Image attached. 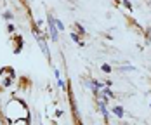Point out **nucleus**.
<instances>
[{"instance_id": "nucleus-1", "label": "nucleus", "mask_w": 151, "mask_h": 125, "mask_svg": "<svg viewBox=\"0 0 151 125\" xmlns=\"http://www.w3.org/2000/svg\"><path fill=\"white\" fill-rule=\"evenodd\" d=\"M54 19H56L54 16L50 14V12H47V30H49V37H50V40H52L54 44H58V42H59V33L61 31L58 30Z\"/></svg>"}, {"instance_id": "nucleus-5", "label": "nucleus", "mask_w": 151, "mask_h": 125, "mask_svg": "<svg viewBox=\"0 0 151 125\" xmlns=\"http://www.w3.org/2000/svg\"><path fill=\"white\" fill-rule=\"evenodd\" d=\"M70 37H71V40H73V42H76L78 45H82V47L85 45V44L82 42V38H80V35H78L76 31H71V33H70Z\"/></svg>"}, {"instance_id": "nucleus-13", "label": "nucleus", "mask_w": 151, "mask_h": 125, "mask_svg": "<svg viewBox=\"0 0 151 125\" xmlns=\"http://www.w3.org/2000/svg\"><path fill=\"white\" fill-rule=\"evenodd\" d=\"M58 87H59V89H63V91L66 89V85H64V80H61V77L58 78Z\"/></svg>"}, {"instance_id": "nucleus-8", "label": "nucleus", "mask_w": 151, "mask_h": 125, "mask_svg": "<svg viewBox=\"0 0 151 125\" xmlns=\"http://www.w3.org/2000/svg\"><path fill=\"white\" fill-rule=\"evenodd\" d=\"M101 71H103V73H111V71H113V68H111V64L104 63V64L101 66Z\"/></svg>"}, {"instance_id": "nucleus-2", "label": "nucleus", "mask_w": 151, "mask_h": 125, "mask_svg": "<svg viewBox=\"0 0 151 125\" xmlns=\"http://www.w3.org/2000/svg\"><path fill=\"white\" fill-rule=\"evenodd\" d=\"M37 44H38V47H40V50L44 52L45 59H47V61H50V49H49V45H47V42H45V37L42 35V37L37 40Z\"/></svg>"}, {"instance_id": "nucleus-10", "label": "nucleus", "mask_w": 151, "mask_h": 125, "mask_svg": "<svg viewBox=\"0 0 151 125\" xmlns=\"http://www.w3.org/2000/svg\"><path fill=\"white\" fill-rule=\"evenodd\" d=\"M54 21H56V26H58V30H59V31H64V30H66V28H64V23L61 21L59 17H56Z\"/></svg>"}, {"instance_id": "nucleus-17", "label": "nucleus", "mask_w": 151, "mask_h": 125, "mask_svg": "<svg viewBox=\"0 0 151 125\" xmlns=\"http://www.w3.org/2000/svg\"><path fill=\"white\" fill-rule=\"evenodd\" d=\"M148 5H150V7H151V0H148Z\"/></svg>"}, {"instance_id": "nucleus-4", "label": "nucleus", "mask_w": 151, "mask_h": 125, "mask_svg": "<svg viewBox=\"0 0 151 125\" xmlns=\"http://www.w3.org/2000/svg\"><path fill=\"white\" fill-rule=\"evenodd\" d=\"M111 111H113V115H115L116 118H123V116H125V109H123V106H115Z\"/></svg>"}, {"instance_id": "nucleus-18", "label": "nucleus", "mask_w": 151, "mask_h": 125, "mask_svg": "<svg viewBox=\"0 0 151 125\" xmlns=\"http://www.w3.org/2000/svg\"><path fill=\"white\" fill-rule=\"evenodd\" d=\"M150 108H151V101H150Z\"/></svg>"}, {"instance_id": "nucleus-16", "label": "nucleus", "mask_w": 151, "mask_h": 125, "mask_svg": "<svg viewBox=\"0 0 151 125\" xmlns=\"http://www.w3.org/2000/svg\"><path fill=\"white\" fill-rule=\"evenodd\" d=\"M4 85L9 87V85H11V78H5V80H4Z\"/></svg>"}, {"instance_id": "nucleus-12", "label": "nucleus", "mask_w": 151, "mask_h": 125, "mask_svg": "<svg viewBox=\"0 0 151 125\" xmlns=\"http://www.w3.org/2000/svg\"><path fill=\"white\" fill-rule=\"evenodd\" d=\"M2 16H4V19H5V21H12V17H14V16H12V12H9V11H5Z\"/></svg>"}, {"instance_id": "nucleus-11", "label": "nucleus", "mask_w": 151, "mask_h": 125, "mask_svg": "<svg viewBox=\"0 0 151 125\" xmlns=\"http://www.w3.org/2000/svg\"><path fill=\"white\" fill-rule=\"evenodd\" d=\"M75 28H76V33H78V35H85V28H83L80 23H75Z\"/></svg>"}, {"instance_id": "nucleus-15", "label": "nucleus", "mask_w": 151, "mask_h": 125, "mask_svg": "<svg viewBox=\"0 0 151 125\" xmlns=\"http://www.w3.org/2000/svg\"><path fill=\"white\" fill-rule=\"evenodd\" d=\"M123 5H125L129 11H132V5H130V2H129V0H123Z\"/></svg>"}, {"instance_id": "nucleus-9", "label": "nucleus", "mask_w": 151, "mask_h": 125, "mask_svg": "<svg viewBox=\"0 0 151 125\" xmlns=\"http://www.w3.org/2000/svg\"><path fill=\"white\" fill-rule=\"evenodd\" d=\"M92 82H94V85H96L99 91H101V89L106 85V82H101V80H97V78H92Z\"/></svg>"}, {"instance_id": "nucleus-7", "label": "nucleus", "mask_w": 151, "mask_h": 125, "mask_svg": "<svg viewBox=\"0 0 151 125\" xmlns=\"http://www.w3.org/2000/svg\"><path fill=\"white\" fill-rule=\"evenodd\" d=\"M120 71H136V66H132V64H122L120 66Z\"/></svg>"}, {"instance_id": "nucleus-14", "label": "nucleus", "mask_w": 151, "mask_h": 125, "mask_svg": "<svg viewBox=\"0 0 151 125\" xmlns=\"http://www.w3.org/2000/svg\"><path fill=\"white\" fill-rule=\"evenodd\" d=\"M7 33H14V24L9 21V24H7Z\"/></svg>"}, {"instance_id": "nucleus-3", "label": "nucleus", "mask_w": 151, "mask_h": 125, "mask_svg": "<svg viewBox=\"0 0 151 125\" xmlns=\"http://www.w3.org/2000/svg\"><path fill=\"white\" fill-rule=\"evenodd\" d=\"M96 101H97V108H99V113L103 115L104 122L108 124V122H109V111H108V103H106V101H99V99H96Z\"/></svg>"}, {"instance_id": "nucleus-6", "label": "nucleus", "mask_w": 151, "mask_h": 125, "mask_svg": "<svg viewBox=\"0 0 151 125\" xmlns=\"http://www.w3.org/2000/svg\"><path fill=\"white\" fill-rule=\"evenodd\" d=\"M16 40H17V47L14 49V54H19V52H21V49H23V38L17 35V37H16Z\"/></svg>"}]
</instances>
